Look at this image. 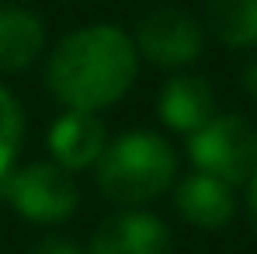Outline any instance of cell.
Wrapping results in <instances>:
<instances>
[{
	"instance_id": "1",
	"label": "cell",
	"mask_w": 257,
	"mask_h": 254,
	"mask_svg": "<svg viewBox=\"0 0 257 254\" xmlns=\"http://www.w3.org/2000/svg\"><path fill=\"white\" fill-rule=\"evenodd\" d=\"M132 32L111 21H94L66 32L45 59V87L63 108L104 112L125 98L139 77Z\"/></svg>"
},
{
	"instance_id": "2",
	"label": "cell",
	"mask_w": 257,
	"mask_h": 254,
	"mask_svg": "<svg viewBox=\"0 0 257 254\" xmlns=\"http://www.w3.org/2000/svg\"><path fill=\"white\" fill-rule=\"evenodd\" d=\"M94 178L108 202L122 209H143L174 188L177 150L157 129H125L108 139L101 160L94 164Z\"/></svg>"
},
{
	"instance_id": "3",
	"label": "cell",
	"mask_w": 257,
	"mask_h": 254,
	"mask_svg": "<svg viewBox=\"0 0 257 254\" xmlns=\"http://www.w3.org/2000/svg\"><path fill=\"white\" fill-rule=\"evenodd\" d=\"M0 199L35 226H59L80 206L77 174L63 171L56 160L18 164L0 181Z\"/></svg>"
},
{
	"instance_id": "4",
	"label": "cell",
	"mask_w": 257,
	"mask_h": 254,
	"mask_svg": "<svg viewBox=\"0 0 257 254\" xmlns=\"http://www.w3.org/2000/svg\"><path fill=\"white\" fill-rule=\"evenodd\" d=\"M188 160L202 174L226 185H247L257 167V126L240 112H215L202 129L188 136Z\"/></svg>"
},
{
	"instance_id": "5",
	"label": "cell",
	"mask_w": 257,
	"mask_h": 254,
	"mask_svg": "<svg viewBox=\"0 0 257 254\" xmlns=\"http://www.w3.org/2000/svg\"><path fill=\"white\" fill-rule=\"evenodd\" d=\"M132 42L139 59L160 70H184L205 49V25L181 7H153L139 18Z\"/></svg>"
},
{
	"instance_id": "6",
	"label": "cell",
	"mask_w": 257,
	"mask_h": 254,
	"mask_svg": "<svg viewBox=\"0 0 257 254\" xmlns=\"http://www.w3.org/2000/svg\"><path fill=\"white\" fill-rule=\"evenodd\" d=\"M108 139L111 136H108L101 112H77V108H66L63 115H56L49 132H45L49 160H56L70 174L94 171V164L101 160V153L108 146Z\"/></svg>"
},
{
	"instance_id": "7",
	"label": "cell",
	"mask_w": 257,
	"mask_h": 254,
	"mask_svg": "<svg viewBox=\"0 0 257 254\" xmlns=\"http://www.w3.org/2000/svg\"><path fill=\"white\" fill-rule=\"evenodd\" d=\"M171 226L143 206V209H122L101 219L87 254H171Z\"/></svg>"
},
{
	"instance_id": "8",
	"label": "cell",
	"mask_w": 257,
	"mask_h": 254,
	"mask_svg": "<svg viewBox=\"0 0 257 254\" xmlns=\"http://www.w3.org/2000/svg\"><path fill=\"white\" fill-rule=\"evenodd\" d=\"M174 209L188 226L215 233V230H226L233 223L236 195H233V185L219 181L212 174L191 171L181 181H174Z\"/></svg>"
},
{
	"instance_id": "9",
	"label": "cell",
	"mask_w": 257,
	"mask_h": 254,
	"mask_svg": "<svg viewBox=\"0 0 257 254\" xmlns=\"http://www.w3.org/2000/svg\"><path fill=\"white\" fill-rule=\"evenodd\" d=\"M157 115L171 132L191 136L215 115L212 84L198 73H174L157 94Z\"/></svg>"
},
{
	"instance_id": "10",
	"label": "cell",
	"mask_w": 257,
	"mask_h": 254,
	"mask_svg": "<svg viewBox=\"0 0 257 254\" xmlns=\"http://www.w3.org/2000/svg\"><path fill=\"white\" fill-rule=\"evenodd\" d=\"M45 52V21L21 4L0 0V73H25Z\"/></svg>"
},
{
	"instance_id": "11",
	"label": "cell",
	"mask_w": 257,
	"mask_h": 254,
	"mask_svg": "<svg viewBox=\"0 0 257 254\" xmlns=\"http://www.w3.org/2000/svg\"><path fill=\"white\" fill-rule=\"evenodd\" d=\"M202 25L229 49H257V0H205Z\"/></svg>"
},
{
	"instance_id": "12",
	"label": "cell",
	"mask_w": 257,
	"mask_h": 254,
	"mask_svg": "<svg viewBox=\"0 0 257 254\" xmlns=\"http://www.w3.org/2000/svg\"><path fill=\"white\" fill-rule=\"evenodd\" d=\"M25 143V105L7 84H0V181L18 167Z\"/></svg>"
},
{
	"instance_id": "13",
	"label": "cell",
	"mask_w": 257,
	"mask_h": 254,
	"mask_svg": "<svg viewBox=\"0 0 257 254\" xmlns=\"http://www.w3.org/2000/svg\"><path fill=\"white\" fill-rule=\"evenodd\" d=\"M32 254H87V247L80 240L66 237V233H45L42 240L32 247Z\"/></svg>"
},
{
	"instance_id": "14",
	"label": "cell",
	"mask_w": 257,
	"mask_h": 254,
	"mask_svg": "<svg viewBox=\"0 0 257 254\" xmlns=\"http://www.w3.org/2000/svg\"><path fill=\"white\" fill-rule=\"evenodd\" d=\"M240 80H243V91L257 101V49H254V56H247L243 70H240Z\"/></svg>"
},
{
	"instance_id": "15",
	"label": "cell",
	"mask_w": 257,
	"mask_h": 254,
	"mask_svg": "<svg viewBox=\"0 0 257 254\" xmlns=\"http://www.w3.org/2000/svg\"><path fill=\"white\" fill-rule=\"evenodd\" d=\"M247 219H250V230L257 233V167L247 178Z\"/></svg>"
}]
</instances>
